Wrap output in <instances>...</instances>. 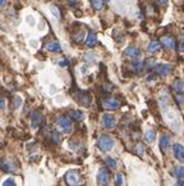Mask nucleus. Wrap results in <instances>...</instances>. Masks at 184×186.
<instances>
[{
    "label": "nucleus",
    "instance_id": "13",
    "mask_svg": "<svg viewBox=\"0 0 184 186\" xmlns=\"http://www.w3.org/2000/svg\"><path fill=\"white\" fill-rule=\"evenodd\" d=\"M46 49L49 51H52V53H60L61 51V46L59 43H56V41H52V43H49L46 45Z\"/></svg>",
    "mask_w": 184,
    "mask_h": 186
},
{
    "label": "nucleus",
    "instance_id": "9",
    "mask_svg": "<svg viewBox=\"0 0 184 186\" xmlns=\"http://www.w3.org/2000/svg\"><path fill=\"white\" fill-rule=\"evenodd\" d=\"M173 150H174L175 158H177L179 162L184 163V148H183L182 144H178V142L174 144V146H173Z\"/></svg>",
    "mask_w": 184,
    "mask_h": 186
},
{
    "label": "nucleus",
    "instance_id": "20",
    "mask_svg": "<svg viewBox=\"0 0 184 186\" xmlns=\"http://www.w3.org/2000/svg\"><path fill=\"white\" fill-rule=\"evenodd\" d=\"M70 116H72V118H73L74 121H81V119H83V117H84L83 112H81V110H73V112L70 113Z\"/></svg>",
    "mask_w": 184,
    "mask_h": 186
},
{
    "label": "nucleus",
    "instance_id": "31",
    "mask_svg": "<svg viewBox=\"0 0 184 186\" xmlns=\"http://www.w3.org/2000/svg\"><path fill=\"white\" fill-rule=\"evenodd\" d=\"M0 108H2V109H5V99H4V98L0 99Z\"/></svg>",
    "mask_w": 184,
    "mask_h": 186
},
{
    "label": "nucleus",
    "instance_id": "24",
    "mask_svg": "<svg viewBox=\"0 0 184 186\" xmlns=\"http://www.w3.org/2000/svg\"><path fill=\"white\" fill-rule=\"evenodd\" d=\"M132 68L136 72H141V71L143 69V63H142V62H133V63H132Z\"/></svg>",
    "mask_w": 184,
    "mask_h": 186
},
{
    "label": "nucleus",
    "instance_id": "16",
    "mask_svg": "<svg viewBox=\"0 0 184 186\" xmlns=\"http://www.w3.org/2000/svg\"><path fill=\"white\" fill-rule=\"evenodd\" d=\"M170 146V137L168 135H162L161 139H160V148L162 150H165Z\"/></svg>",
    "mask_w": 184,
    "mask_h": 186
},
{
    "label": "nucleus",
    "instance_id": "38",
    "mask_svg": "<svg viewBox=\"0 0 184 186\" xmlns=\"http://www.w3.org/2000/svg\"><path fill=\"white\" fill-rule=\"evenodd\" d=\"M104 2H105V3H110V0H104Z\"/></svg>",
    "mask_w": 184,
    "mask_h": 186
},
{
    "label": "nucleus",
    "instance_id": "11",
    "mask_svg": "<svg viewBox=\"0 0 184 186\" xmlns=\"http://www.w3.org/2000/svg\"><path fill=\"white\" fill-rule=\"evenodd\" d=\"M162 44H164L166 48L169 49H175L177 46V43H175V39L174 37H171V36H165V37H162Z\"/></svg>",
    "mask_w": 184,
    "mask_h": 186
},
{
    "label": "nucleus",
    "instance_id": "33",
    "mask_svg": "<svg viewBox=\"0 0 184 186\" xmlns=\"http://www.w3.org/2000/svg\"><path fill=\"white\" fill-rule=\"evenodd\" d=\"M59 64H60L61 67H67V66H68V62H67V60H61Z\"/></svg>",
    "mask_w": 184,
    "mask_h": 186
},
{
    "label": "nucleus",
    "instance_id": "4",
    "mask_svg": "<svg viewBox=\"0 0 184 186\" xmlns=\"http://www.w3.org/2000/svg\"><path fill=\"white\" fill-rule=\"evenodd\" d=\"M109 171H107L106 168H101L99 171V173H97V184H99L100 186H106L107 184H109Z\"/></svg>",
    "mask_w": 184,
    "mask_h": 186
},
{
    "label": "nucleus",
    "instance_id": "23",
    "mask_svg": "<svg viewBox=\"0 0 184 186\" xmlns=\"http://www.w3.org/2000/svg\"><path fill=\"white\" fill-rule=\"evenodd\" d=\"M91 5L96 9V10H101L104 4H102V0H91Z\"/></svg>",
    "mask_w": 184,
    "mask_h": 186
},
{
    "label": "nucleus",
    "instance_id": "32",
    "mask_svg": "<svg viewBox=\"0 0 184 186\" xmlns=\"http://www.w3.org/2000/svg\"><path fill=\"white\" fill-rule=\"evenodd\" d=\"M157 2H159L160 5H166L168 4V0H157Z\"/></svg>",
    "mask_w": 184,
    "mask_h": 186
},
{
    "label": "nucleus",
    "instance_id": "15",
    "mask_svg": "<svg viewBox=\"0 0 184 186\" xmlns=\"http://www.w3.org/2000/svg\"><path fill=\"white\" fill-rule=\"evenodd\" d=\"M96 43H97V36H96V34L90 32L88 36H87V39H86V45L90 46V48H92V46L96 45Z\"/></svg>",
    "mask_w": 184,
    "mask_h": 186
},
{
    "label": "nucleus",
    "instance_id": "37",
    "mask_svg": "<svg viewBox=\"0 0 184 186\" xmlns=\"http://www.w3.org/2000/svg\"><path fill=\"white\" fill-rule=\"evenodd\" d=\"M182 41H183V44H184V34H182Z\"/></svg>",
    "mask_w": 184,
    "mask_h": 186
},
{
    "label": "nucleus",
    "instance_id": "2",
    "mask_svg": "<svg viewBox=\"0 0 184 186\" xmlns=\"http://www.w3.org/2000/svg\"><path fill=\"white\" fill-rule=\"evenodd\" d=\"M97 146L101 151H110L114 146V140L109 135H102L97 141Z\"/></svg>",
    "mask_w": 184,
    "mask_h": 186
},
{
    "label": "nucleus",
    "instance_id": "6",
    "mask_svg": "<svg viewBox=\"0 0 184 186\" xmlns=\"http://www.w3.org/2000/svg\"><path fill=\"white\" fill-rule=\"evenodd\" d=\"M102 107L107 110H116V109H119V107H120V103L115 99H105L102 101Z\"/></svg>",
    "mask_w": 184,
    "mask_h": 186
},
{
    "label": "nucleus",
    "instance_id": "25",
    "mask_svg": "<svg viewBox=\"0 0 184 186\" xmlns=\"http://www.w3.org/2000/svg\"><path fill=\"white\" fill-rule=\"evenodd\" d=\"M106 164L109 166V168H111V170H115L116 168V160L114 159V158H111V157H109V158H106Z\"/></svg>",
    "mask_w": 184,
    "mask_h": 186
},
{
    "label": "nucleus",
    "instance_id": "17",
    "mask_svg": "<svg viewBox=\"0 0 184 186\" xmlns=\"http://www.w3.org/2000/svg\"><path fill=\"white\" fill-rule=\"evenodd\" d=\"M79 103L83 107H88L90 105V96L86 92H81L79 94Z\"/></svg>",
    "mask_w": 184,
    "mask_h": 186
},
{
    "label": "nucleus",
    "instance_id": "34",
    "mask_svg": "<svg viewBox=\"0 0 184 186\" xmlns=\"http://www.w3.org/2000/svg\"><path fill=\"white\" fill-rule=\"evenodd\" d=\"M177 100H178V103H183V101H184V98H183L182 95H178V96H177Z\"/></svg>",
    "mask_w": 184,
    "mask_h": 186
},
{
    "label": "nucleus",
    "instance_id": "10",
    "mask_svg": "<svg viewBox=\"0 0 184 186\" xmlns=\"http://www.w3.org/2000/svg\"><path fill=\"white\" fill-rule=\"evenodd\" d=\"M102 123H104V126L107 130L114 128L115 127V118H114V116H111V114H104L102 116Z\"/></svg>",
    "mask_w": 184,
    "mask_h": 186
},
{
    "label": "nucleus",
    "instance_id": "30",
    "mask_svg": "<svg viewBox=\"0 0 184 186\" xmlns=\"http://www.w3.org/2000/svg\"><path fill=\"white\" fill-rule=\"evenodd\" d=\"M20 103H22L20 98H19V96H16V99H14V107H16V108H19V107H20Z\"/></svg>",
    "mask_w": 184,
    "mask_h": 186
},
{
    "label": "nucleus",
    "instance_id": "28",
    "mask_svg": "<svg viewBox=\"0 0 184 186\" xmlns=\"http://www.w3.org/2000/svg\"><path fill=\"white\" fill-rule=\"evenodd\" d=\"M3 186H17V184H16V181L13 179H8V180L4 181Z\"/></svg>",
    "mask_w": 184,
    "mask_h": 186
},
{
    "label": "nucleus",
    "instance_id": "7",
    "mask_svg": "<svg viewBox=\"0 0 184 186\" xmlns=\"http://www.w3.org/2000/svg\"><path fill=\"white\" fill-rule=\"evenodd\" d=\"M42 122V113L40 110H34L31 116V125L34 128H37Z\"/></svg>",
    "mask_w": 184,
    "mask_h": 186
},
{
    "label": "nucleus",
    "instance_id": "22",
    "mask_svg": "<svg viewBox=\"0 0 184 186\" xmlns=\"http://www.w3.org/2000/svg\"><path fill=\"white\" fill-rule=\"evenodd\" d=\"M175 176H177L179 180H184V167H183V166L175 167Z\"/></svg>",
    "mask_w": 184,
    "mask_h": 186
},
{
    "label": "nucleus",
    "instance_id": "35",
    "mask_svg": "<svg viewBox=\"0 0 184 186\" xmlns=\"http://www.w3.org/2000/svg\"><path fill=\"white\" fill-rule=\"evenodd\" d=\"M5 3H7V0H0V7L3 8V7L5 5Z\"/></svg>",
    "mask_w": 184,
    "mask_h": 186
},
{
    "label": "nucleus",
    "instance_id": "21",
    "mask_svg": "<svg viewBox=\"0 0 184 186\" xmlns=\"http://www.w3.org/2000/svg\"><path fill=\"white\" fill-rule=\"evenodd\" d=\"M50 12H51V14L55 17L58 21L60 19V10H59V8H58L56 5H51V7H50Z\"/></svg>",
    "mask_w": 184,
    "mask_h": 186
},
{
    "label": "nucleus",
    "instance_id": "3",
    "mask_svg": "<svg viewBox=\"0 0 184 186\" xmlns=\"http://www.w3.org/2000/svg\"><path fill=\"white\" fill-rule=\"evenodd\" d=\"M56 125H58L59 130L63 131V132H67L68 133V132L72 131V121L68 117H65V116L59 117L56 119Z\"/></svg>",
    "mask_w": 184,
    "mask_h": 186
},
{
    "label": "nucleus",
    "instance_id": "26",
    "mask_svg": "<svg viewBox=\"0 0 184 186\" xmlns=\"http://www.w3.org/2000/svg\"><path fill=\"white\" fill-rule=\"evenodd\" d=\"M174 90L178 91V92H182V91L184 90V84H183L182 80H178L175 84H174Z\"/></svg>",
    "mask_w": 184,
    "mask_h": 186
},
{
    "label": "nucleus",
    "instance_id": "12",
    "mask_svg": "<svg viewBox=\"0 0 184 186\" xmlns=\"http://www.w3.org/2000/svg\"><path fill=\"white\" fill-rule=\"evenodd\" d=\"M161 50V44L159 43V41H151L150 43V45H148V51L151 54H156V53H159V51Z\"/></svg>",
    "mask_w": 184,
    "mask_h": 186
},
{
    "label": "nucleus",
    "instance_id": "29",
    "mask_svg": "<svg viewBox=\"0 0 184 186\" xmlns=\"http://www.w3.org/2000/svg\"><path fill=\"white\" fill-rule=\"evenodd\" d=\"M122 184H123V174L122 173H118L116 174V185L120 186Z\"/></svg>",
    "mask_w": 184,
    "mask_h": 186
},
{
    "label": "nucleus",
    "instance_id": "8",
    "mask_svg": "<svg viewBox=\"0 0 184 186\" xmlns=\"http://www.w3.org/2000/svg\"><path fill=\"white\" fill-rule=\"evenodd\" d=\"M124 55L128 57V58H132V59H138L141 57V50L136 46H129V48L125 49Z\"/></svg>",
    "mask_w": 184,
    "mask_h": 186
},
{
    "label": "nucleus",
    "instance_id": "18",
    "mask_svg": "<svg viewBox=\"0 0 184 186\" xmlns=\"http://www.w3.org/2000/svg\"><path fill=\"white\" fill-rule=\"evenodd\" d=\"M155 137H156V132L154 130H150L145 133V139L147 142H154L155 141Z\"/></svg>",
    "mask_w": 184,
    "mask_h": 186
},
{
    "label": "nucleus",
    "instance_id": "36",
    "mask_svg": "<svg viewBox=\"0 0 184 186\" xmlns=\"http://www.w3.org/2000/svg\"><path fill=\"white\" fill-rule=\"evenodd\" d=\"M179 50H180V51H184V44H183V45H180V46H179Z\"/></svg>",
    "mask_w": 184,
    "mask_h": 186
},
{
    "label": "nucleus",
    "instance_id": "1",
    "mask_svg": "<svg viewBox=\"0 0 184 186\" xmlns=\"http://www.w3.org/2000/svg\"><path fill=\"white\" fill-rule=\"evenodd\" d=\"M65 182L68 186H83L84 180L78 171H68L65 173Z\"/></svg>",
    "mask_w": 184,
    "mask_h": 186
},
{
    "label": "nucleus",
    "instance_id": "14",
    "mask_svg": "<svg viewBox=\"0 0 184 186\" xmlns=\"http://www.w3.org/2000/svg\"><path fill=\"white\" fill-rule=\"evenodd\" d=\"M2 168L5 171V172H14V164L10 162V160H8V159H3L2 160Z\"/></svg>",
    "mask_w": 184,
    "mask_h": 186
},
{
    "label": "nucleus",
    "instance_id": "27",
    "mask_svg": "<svg viewBox=\"0 0 184 186\" xmlns=\"http://www.w3.org/2000/svg\"><path fill=\"white\" fill-rule=\"evenodd\" d=\"M143 150H145V146L142 145V144H138V145H137V148H136V151H137V154H138L139 157H142Z\"/></svg>",
    "mask_w": 184,
    "mask_h": 186
},
{
    "label": "nucleus",
    "instance_id": "19",
    "mask_svg": "<svg viewBox=\"0 0 184 186\" xmlns=\"http://www.w3.org/2000/svg\"><path fill=\"white\" fill-rule=\"evenodd\" d=\"M51 141L54 144H59L61 141V135H60L59 131H52L51 132Z\"/></svg>",
    "mask_w": 184,
    "mask_h": 186
},
{
    "label": "nucleus",
    "instance_id": "5",
    "mask_svg": "<svg viewBox=\"0 0 184 186\" xmlns=\"http://www.w3.org/2000/svg\"><path fill=\"white\" fill-rule=\"evenodd\" d=\"M173 69H174V67L170 66V64H159L155 68V72L159 76H168L173 72Z\"/></svg>",
    "mask_w": 184,
    "mask_h": 186
}]
</instances>
